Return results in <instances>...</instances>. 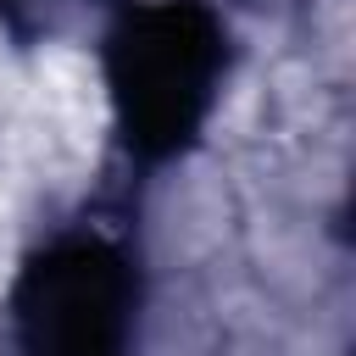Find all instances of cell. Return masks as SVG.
I'll return each mask as SVG.
<instances>
[{
    "label": "cell",
    "instance_id": "7a4b0ae2",
    "mask_svg": "<svg viewBox=\"0 0 356 356\" xmlns=\"http://www.w3.org/2000/svg\"><path fill=\"white\" fill-rule=\"evenodd\" d=\"M139 312V273L122 245L72 234L44 245L11 295L22 356H128Z\"/></svg>",
    "mask_w": 356,
    "mask_h": 356
},
{
    "label": "cell",
    "instance_id": "6da1fadb",
    "mask_svg": "<svg viewBox=\"0 0 356 356\" xmlns=\"http://www.w3.org/2000/svg\"><path fill=\"white\" fill-rule=\"evenodd\" d=\"M228 33L200 0L128 6L106 33V78L117 128L139 156H172L195 139L217 100Z\"/></svg>",
    "mask_w": 356,
    "mask_h": 356
}]
</instances>
